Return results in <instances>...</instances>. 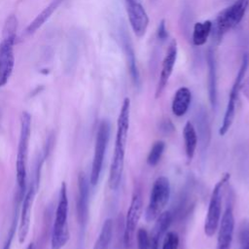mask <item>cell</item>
Here are the masks:
<instances>
[{
    "instance_id": "44dd1931",
    "label": "cell",
    "mask_w": 249,
    "mask_h": 249,
    "mask_svg": "<svg viewBox=\"0 0 249 249\" xmlns=\"http://www.w3.org/2000/svg\"><path fill=\"white\" fill-rule=\"evenodd\" d=\"M183 137L185 143V151L186 156L189 160H193L196 146H197V133L191 122H187L183 128Z\"/></svg>"
},
{
    "instance_id": "d4e9b609",
    "label": "cell",
    "mask_w": 249,
    "mask_h": 249,
    "mask_svg": "<svg viewBox=\"0 0 249 249\" xmlns=\"http://www.w3.org/2000/svg\"><path fill=\"white\" fill-rule=\"evenodd\" d=\"M164 148H165V143L162 140H158L153 144L147 157V163L150 166H155L159 163L163 154Z\"/></svg>"
},
{
    "instance_id": "4316f807",
    "label": "cell",
    "mask_w": 249,
    "mask_h": 249,
    "mask_svg": "<svg viewBox=\"0 0 249 249\" xmlns=\"http://www.w3.org/2000/svg\"><path fill=\"white\" fill-rule=\"evenodd\" d=\"M238 249H249V220H243L238 227Z\"/></svg>"
},
{
    "instance_id": "e0dca14e",
    "label": "cell",
    "mask_w": 249,
    "mask_h": 249,
    "mask_svg": "<svg viewBox=\"0 0 249 249\" xmlns=\"http://www.w3.org/2000/svg\"><path fill=\"white\" fill-rule=\"evenodd\" d=\"M173 215L170 211H163L157 219L150 235V249H159L162 236L166 233L172 223Z\"/></svg>"
},
{
    "instance_id": "3957f363",
    "label": "cell",
    "mask_w": 249,
    "mask_h": 249,
    "mask_svg": "<svg viewBox=\"0 0 249 249\" xmlns=\"http://www.w3.org/2000/svg\"><path fill=\"white\" fill-rule=\"evenodd\" d=\"M248 5L249 0H235L233 4L219 13L212 22L211 34L215 44H219L224 35L242 20Z\"/></svg>"
},
{
    "instance_id": "5bb4252c",
    "label": "cell",
    "mask_w": 249,
    "mask_h": 249,
    "mask_svg": "<svg viewBox=\"0 0 249 249\" xmlns=\"http://www.w3.org/2000/svg\"><path fill=\"white\" fill-rule=\"evenodd\" d=\"M35 193H36V189L34 184L32 183L29 189L27 190V192L24 194L22 198V205H21V210H20V215L18 220V237L19 243H23L25 241L29 231L31 209L34 201Z\"/></svg>"
},
{
    "instance_id": "6da1fadb",
    "label": "cell",
    "mask_w": 249,
    "mask_h": 249,
    "mask_svg": "<svg viewBox=\"0 0 249 249\" xmlns=\"http://www.w3.org/2000/svg\"><path fill=\"white\" fill-rule=\"evenodd\" d=\"M129 117H130V99L125 97L123 101L120 114L117 121V131L115 139V148L112 157V161L109 171L108 184L111 190H116L122 180L124 156L127 141V134L129 128Z\"/></svg>"
},
{
    "instance_id": "cb8c5ba5",
    "label": "cell",
    "mask_w": 249,
    "mask_h": 249,
    "mask_svg": "<svg viewBox=\"0 0 249 249\" xmlns=\"http://www.w3.org/2000/svg\"><path fill=\"white\" fill-rule=\"evenodd\" d=\"M113 220L108 218L104 221L93 249H109L113 237Z\"/></svg>"
},
{
    "instance_id": "f546056e",
    "label": "cell",
    "mask_w": 249,
    "mask_h": 249,
    "mask_svg": "<svg viewBox=\"0 0 249 249\" xmlns=\"http://www.w3.org/2000/svg\"><path fill=\"white\" fill-rule=\"evenodd\" d=\"M17 224H18V210L16 209V212L14 214L13 221H12V224H11V227H10V230H9L6 241H5L4 245H3V249H11L12 241L14 239V235H15V232H16V230H17Z\"/></svg>"
},
{
    "instance_id": "5b68a950",
    "label": "cell",
    "mask_w": 249,
    "mask_h": 249,
    "mask_svg": "<svg viewBox=\"0 0 249 249\" xmlns=\"http://www.w3.org/2000/svg\"><path fill=\"white\" fill-rule=\"evenodd\" d=\"M231 178L230 173H225L220 180L214 186L210 200L208 204V209L206 213V218L204 222V233L207 236H212L216 232L219 227V223L221 220V211H222V201L225 193L226 186L228 185Z\"/></svg>"
},
{
    "instance_id": "f1b7e54d",
    "label": "cell",
    "mask_w": 249,
    "mask_h": 249,
    "mask_svg": "<svg viewBox=\"0 0 249 249\" xmlns=\"http://www.w3.org/2000/svg\"><path fill=\"white\" fill-rule=\"evenodd\" d=\"M136 243L138 249H150V235L145 229H139L136 232Z\"/></svg>"
},
{
    "instance_id": "2e32d148",
    "label": "cell",
    "mask_w": 249,
    "mask_h": 249,
    "mask_svg": "<svg viewBox=\"0 0 249 249\" xmlns=\"http://www.w3.org/2000/svg\"><path fill=\"white\" fill-rule=\"evenodd\" d=\"M121 41H122V46L124 52V56L128 68L129 75L131 77V80L135 87L140 86V76H139V71L137 68V63H136V58L134 54V51L129 39V36L126 33V30H123L121 32Z\"/></svg>"
},
{
    "instance_id": "277c9868",
    "label": "cell",
    "mask_w": 249,
    "mask_h": 249,
    "mask_svg": "<svg viewBox=\"0 0 249 249\" xmlns=\"http://www.w3.org/2000/svg\"><path fill=\"white\" fill-rule=\"evenodd\" d=\"M68 197L65 182H62L55 211V219L51 236V249H61L69 239Z\"/></svg>"
},
{
    "instance_id": "d6a6232c",
    "label": "cell",
    "mask_w": 249,
    "mask_h": 249,
    "mask_svg": "<svg viewBox=\"0 0 249 249\" xmlns=\"http://www.w3.org/2000/svg\"><path fill=\"white\" fill-rule=\"evenodd\" d=\"M27 249H36L35 245L33 243H29V245L27 246Z\"/></svg>"
},
{
    "instance_id": "30bf717a",
    "label": "cell",
    "mask_w": 249,
    "mask_h": 249,
    "mask_svg": "<svg viewBox=\"0 0 249 249\" xmlns=\"http://www.w3.org/2000/svg\"><path fill=\"white\" fill-rule=\"evenodd\" d=\"M217 248L216 249H231V245L234 232V214H233V197L231 193L229 194L226 202V208L218 227Z\"/></svg>"
},
{
    "instance_id": "52a82bcc",
    "label": "cell",
    "mask_w": 249,
    "mask_h": 249,
    "mask_svg": "<svg viewBox=\"0 0 249 249\" xmlns=\"http://www.w3.org/2000/svg\"><path fill=\"white\" fill-rule=\"evenodd\" d=\"M110 136V124L107 120H102L97 127L94 154L91 163V170L89 175V183L91 186H95L101 174L106 148L108 145Z\"/></svg>"
},
{
    "instance_id": "603a6c76",
    "label": "cell",
    "mask_w": 249,
    "mask_h": 249,
    "mask_svg": "<svg viewBox=\"0 0 249 249\" xmlns=\"http://www.w3.org/2000/svg\"><path fill=\"white\" fill-rule=\"evenodd\" d=\"M212 30V21L204 20L195 23L192 40L195 46H202L206 43Z\"/></svg>"
},
{
    "instance_id": "ba28073f",
    "label": "cell",
    "mask_w": 249,
    "mask_h": 249,
    "mask_svg": "<svg viewBox=\"0 0 249 249\" xmlns=\"http://www.w3.org/2000/svg\"><path fill=\"white\" fill-rule=\"evenodd\" d=\"M143 208L142 194L139 188H136L131 196L130 204L126 212L124 228V249H133V241L136 231V227L141 217Z\"/></svg>"
},
{
    "instance_id": "7a4b0ae2",
    "label": "cell",
    "mask_w": 249,
    "mask_h": 249,
    "mask_svg": "<svg viewBox=\"0 0 249 249\" xmlns=\"http://www.w3.org/2000/svg\"><path fill=\"white\" fill-rule=\"evenodd\" d=\"M31 133V116L28 112H22L20 116V130L16 160L17 182L18 187V199L22 200L25 194L26 176H27V159L28 147Z\"/></svg>"
},
{
    "instance_id": "ffe728a7",
    "label": "cell",
    "mask_w": 249,
    "mask_h": 249,
    "mask_svg": "<svg viewBox=\"0 0 249 249\" xmlns=\"http://www.w3.org/2000/svg\"><path fill=\"white\" fill-rule=\"evenodd\" d=\"M63 0H52V2L29 23L26 28V34L31 35L35 33L53 15V13L57 9Z\"/></svg>"
},
{
    "instance_id": "7402d4cb",
    "label": "cell",
    "mask_w": 249,
    "mask_h": 249,
    "mask_svg": "<svg viewBox=\"0 0 249 249\" xmlns=\"http://www.w3.org/2000/svg\"><path fill=\"white\" fill-rule=\"evenodd\" d=\"M197 131L196 133H198V141H200V148L201 151L204 152L210 142V137H211V133H210V125H209V122H208V118L207 115L205 114V112H199L198 116H197Z\"/></svg>"
},
{
    "instance_id": "ac0fdd59",
    "label": "cell",
    "mask_w": 249,
    "mask_h": 249,
    "mask_svg": "<svg viewBox=\"0 0 249 249\" xmlns=\"http://www.w3.org/2000/svg\"><path fill=\"white\" fill-rule=\"evenodd\" d=\"M206 61L208 67V96L213 109L217 105V71L214 51L209 48L206 53Z\"/></svg>"
},
{
    "instance_id": "484cf974",
    "label": "cell",
    "mask_w": 249,
    "mask_h": 249,
    "mask_svg": "<svg viewBox=\"0 0 249 249\" xmlns=\"http://www.w3.org/2000/svg\"><path fill=\"white\" fill-rule=\"evenodd\" d=\"M18 29V19L15 15H10L4 23L2 31V39H12L16 40Z\"/></svg>"
},
{
    "instance_id": "8fae6325",
    "label": "cell",
    "mask_w": 249,
    "mask_h": 249,
    "mask_svg": "<svg viewBox=\"0 0 249 249\" xmlns=\"http://www.w3.org/2000/svg\"><path fill=\"white\" fill-rule=\"evenodd\" d=\"M124 3L132 31L137 37L144 36L149 25V17L141 0H124Z\"/></svg>"
},
{
    "instance_id": "7c38bea8",
    "label": "cell",
    "mask_w": 249,
    "mask_h": 249,
    "mask_svg": "<svg viewBox=\"0 0 249 249\" xmlns=\"http://www.w3.org/2000/svg\"><path fill=\"white\" fill-rule=\"evenodd\" d=\"M176 58H177V42L175 39H173L168 45L166 53L162 60L160 78H159L157 88H156V92H155L156 98H159L162 94L168 83V80L172 74L173 67L176 62Z\"/></svg>"
},
{
    "instance_id": "9c48e42d",
    "label": "cell",
    "mask_w": 249,
    "mask_h": 249,
    "mask_svg": "<svg viewBox=\"0 0 249 249\" xmlns=\"http://www.w3.org/2000/svg\"><path fill=\"white\" fill-rule=\"evenodd\" d=\"M247 68H248V55L245 54L242 58L240 68L237 72V75L235 77V80L232 84V87H231L230 94H229V100H228L226 112H225V115H224V118H223L222 124H221L220 129H219V134L220 135H225L229 131V129L231 128V126L233 123L234 116H235L236 101H237V98H238V93L241 89L242 80L245 77V73L247 71Z\"/></svg>"
},
{
    "instance_id": "1f68e13d",
    "label": "cell",
    "mask_w": 249,
    "mask_h": 249,
    "mask_svg": "<svg viewBox=\"0 0 249 249\" xmlns=\"http://www.w3.org/2000/svg\"><path fill=\"white\" fill-rule=\"evenodd\" d=\"M160 129L165 133H168L174 129V126H173V124L170 122V120H164L160 124Z\"/></svg>"
},
{
    "instance_id": "4fadbf2b",
    "label": "cell",
    "mask_w": 249,
    "mask_h": 249,
    "mask_svg": "<svg viewBox=\"0 0 249 249\" xmlns=\"http://www.w3.org/2000/svg\"><path fill=\"white\" fill-rule=\"evenodd\" d=\"M15 42L16 40L12 39H2L0 43V88L8 83L13 73L15 65Z\"/></svg>"
},
{
    "instance_id": "8992f818",
    "label": "cell",
    "mask_w": 249,
    "mask_h": 249,
    "mask_svg": "<svg viewBox=\"0 0 249 249\" xmlns=\"http://www.w3.org/2000/svg\"><path fill=\"white\" fill-rule=\"evenodd\" d=\"M170 196V183L167 177L160 176L151 189L149 203L145 211L147 222L155 221L162 212Z\"/></svg>"
},
{
    "instance_id": "4dcf8cb0",
    "label": "cell",
    "mask_w": 249,
    "mask_h": 249,
    "mask_svg": "<svg viewBox=\"0 0 249 249\" xmlns=\"http://www.w3.org/2000/svg\"><path fill=\"white\" fill-rule=\"evenodd\" d=\"M157 35H158V39L160 40V41H164L167 36H168V33H167V29L165 27V21L164 19L160 20V24H159V27H158V31H157Z\"/></svg>"
},
{
    "instance_id": "d6986e66",
    "label": "cell",
    "mask_w": 249,
    "mask_h": 249,
    "mask_svg": "<svg viewBox=\"0 0 249 249\" xmlns=\"http://www.w3.org/2000/svg\"><path fill=\"white\" fill-rule=\"evenodd\" d=\"M191 100H192L191 90L186 87L179 88L175 92L172 100V105H171L172 113L176 117L184 116L190 107Z\"/></svg>"
},
{
    "instance_id": "9a60e30c",
    "label": "cell",
    "mask_w": 249,
    "mask_h": 249,
    "mask_svg": "<svg viewBox=\"0 0 249 249\" xmlns=\"http://www.w3.org/2000/svg\"><path fill=\"white\" fill-rule=\"evenodd\" d=\"M78 198H77V214L80 226L84 229L89 216V181L84 172L79 174L78 178Z\"/></svg>"
},
{
    "instance_id": "83f0119b",
    "label": "cell",
    "mask_w": 249,
    "mask_h": 249,
    "mask_svg": "<svg viewBox=\"0 0 249 249\" xmlns=\"http://www.w3.org/2000/svg\"><path fill=\"white\" fill-rule=\"evenodd\" d=\"M179 236L175 231H168L163 239L161 249H178Z\"/></svg>"
}]
</instances>
